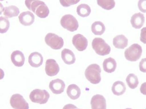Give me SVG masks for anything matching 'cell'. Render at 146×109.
I'll return each instance as SVG.
<instances>
[{
    "label": "cell",
    "instance_id": "cell-31",
    "mask_svg": "<svg viewBox=\"0 0 146 109\" xmlns=\"http://www.w3.org/2000/svg\"><path fill=\"white\" fill-rule=\"evenodd\" d=\"M139 69L141 72L146 73V58L141 59L139 64Z\"/></svg>",
    "mask_w": 146,
    "mask_h": 109
},
{
    "label": "cell",
    "instance_id": "cell-19",
    "mask_svg": "<svg viewBox=\"0 0 146 109\" xmlns=\"http://www.w3.org/2000/svg\"><path fill=\"white\" fill-rule=\"evenodd\" d=\"M104 70L106 72L111 73L115 72L117 68V63L115 59L111 57L106 59L103 64Z\"/></svg>",
    "mask_w": 146,
    "mask_h": 109
},
{
    "label": "cell",
    "instance_id": "cell-17",
    "mask_svg": "<svg viewBox=\"0 0 146 109\" xmlns=\"http://www.w3.org/2000/svg\"><path fill=\"white\" fill-rule=\"evenodd\" d=\"M128 43L127 38L123 35H117L113 40L114 46L118 49H124L127 46Z\"/></svg>",
    "mask_w": 146,
    "mask_h": 109
},
{
    "label": "cell",
    "instance_id": "cell-13",
    "mask_svg": "<svg viewBox=\"0 0 146 109\" xmlns=\"http://www.w3.org/2000/svg\"><path fill=\"white\" fill-rule=\"evenodd\" d=\"M28 62L33 67H39L43 64V57L42 54L38 52H33L29 56Z\"/></svg>",
    "mask_w": 146,
    "mask_h": 109
},
{
    "label": "cell",
    "instance_id": "cell-15",
    "mask_svg": "<svg viewBox=\"0 0 146 109\" xmlns=\"http://www.w3.org/2000/svg\"><path fill=\"white\" fill-rule=\"evenodd\" d=\"M11 60L15 66L22 67L25 63V56L20 51H14L11 55Z\"/></svg>",
    "mask_w": 146,
    "mask_h": 109
},
{
    "label": "cell",
    "instance_id": "cell-9",
    "mask_svg": "<svg viewBox=\"0 0 146 109\" xmlns=\"http://www.w3.org/2000/svg\"><path fill=\"white\" fill-rule=\"evenodd\" d=\"M45 70L47 75L50 77H53L59 73L60 67L55 60L49 59L46 61Z\"/></svg>",
    "mask_w": 146,
    "mask_h": 109
},
{
    "label": "cell",
    "instance_id": "cell-24",
    "mask_svg": "<svg viewBox=\"0 0 146 109\" xmlns=\"http://www.w3.org/2000/svg\"><path fill=\"white\" fill-rule=\"evenodd\" d=\"M91 13L90 7L86 4H81L77 8V13L81 17H87Z\"/></svg>",
    "mask_w": 146,
    "mask_h": 109
},
{
    "label": "cell",
    "instance_id": "cell-20",
    "mask_svg": "<svg viewBox=\"0 0 146 109\" xmlns=\"http://www.w3.org/2000/svg\"><path fill=\"white\" fill-rule=\"evenodd\" d=\"M126 86L125 84L121 81H116L111 87V91L114 95L117 96H121L125 92Z\"/></svg>",
    "mask_w": 146,
    "mask_h": 109
},
{
    "label": "cell",
    "instance_id": "cell-35",
    "mask_svg": "<svg viewBox=\"0 0 146 109\" xmlns=\"http://www.w3.org/2000/svg\"><path fill=\"white\" fill-rule=\"evenodd\" d=\"M131 109V108H127V109Z\"/></svg>",
    "mask_w": 146,
    "mask_h": 109
},
{
    "label": "cell",
    "instance_id": "cell-18",
    "mask_svg": "<svg viewBox=\"0 0 146 109\" xmlns=\"http://www.w3.org/2000/svg\"><path fill=\"white\" fill-rule=\"evenodd\" d=\"M68 97L72 100L78 98L81 95V90L78 86L74 84L69 85L67 89Z\"/></svg>",
    "mask_w": 146,
    "mask_h": 109
},
{
    "label": "cell",
    "instance_id": "cell-3",
    "mask_svg": "<svg viewBox=\"0 0 146 109\" xmlns=\"http://www.w3.org/2000/svg\"><path fill=\"white\" fill-rule=\"evenodd\" d=\"M142 49L141 46L137 43L132 44L128 48L125 49L124 54L128 61L135 62L141 58Z\"/></svg>",
    "mask_w": 146,
    "mask_h": 109
},
{
    "label": "cell",
    "instance_id": "cell-33",
    "mask_svg": "<svg viewBox=\"0 0 146 109\" xmlns=\"http://www.w3.org/2000/svg\"><path fill=\"white\" fill-rule=\"evenodd\" d=\"M140 91L141 93L146 96V82L144 83L141 85L140 87Z\"/></svg>",
    "mask_w": 146,
    "mask_h": 109
},
{
    "label": "cell",
    "instance_id": "cell-22",
    "mask_svg": "<svg viewBox=\"0 0 146 109\" xmlns=\"http://www.w3.org/2000/svg\"><path fill=\"white\" fill-rule=\"evenodd\" d=\"M19 9L15 6H9L4 8L3 14L6 18H10L18 16Z\"/></svg>",
    "mask_w": 146,
    "mask_h": 109
},
{
    "label": "cell",
    "instance_id": "cell-11",
    "mask_svg": "<svg viewBox=\"0 0 146 109\" xmlns=\"http://www.w3.org/2000/svg\"><path fill=\"white\" fill-rule=\"evenodd\" d=\"M49 88L53 93L60 94L64 91L65 84L61 79H55L50 82Z\"/></svg>",
    "mask_w": 146,
    "mask_h": 109
},
{
    "label": "cell",
    "instance_id": "cell-26",
    "mask_svg": "<svg viewBox=\"0 0 146 109\" xmlns=\"http://www.w3.org/2000/svg\"><path fill=\"white\" fill-rule=\"evenodd\" d=\"M98 4L99 6L102 7L104 9L106 10H111L113 9L115 7V2L114 1H103L98 0L97 1Z\"/></svg>",
    "mask_w": 146,
    "mask_h": 109
},
{
    "label": "cell",
    "instance_id": "cell-34",
    "mask_svg": "<svg viewBox=\"0 0 146 109\" xmlns=\"http://www.w3.org/2000/svg\"><path fill=\"white\" fill-rule=\"evenodd\" d=\"M77 107L73 104H68L64 106L63 109H76Z\"/></svg>",
    "mask_w": 146,
    "mask_h": 109
},
{
    "label": "cell",
    "instance_id": "cell-27",
    "mask_svg": "<svg viewBox=\"0 0 146 109\" xmlns=\"http://www.w3.org/2000/svg\"><path fill=\"white\" fill-rule=\"evenodd\" d=\"M10 26L9 20L3 16L0 17V33L1 34L7 32Z\"/></svg>",
    "mask_w": 146,
    "mask_h": 109
},
{
    "label": "cell",
    "instance_id": "cell-23",
    "mask_svg": "<svg viewBox=\"0 0 146 109\" xmlns=\"http://www.w3.org/2000/svg\"><path fill=\"white\" fill-rule=\"evenodd\" d=\"M35 13L38 17L41 18H44L47 17L49 14V9L46 4L44 3L37 7Z\"/></svg>",
    "mask_w": 146,
    "mask_h": 109
},
{
    "label": "cell",
    "instance_id": "cell-14",
    "mask_svg": "<svg viewBox=\"0 0 146 109\" xmlns=\"http://www.w3.org/2000/svg\"><path fill=\"white\" fill-rule=\"evenodd\" d=\"M130 22L133 27L136 29H141L145 22V17L142 13H136L132 16Z\"/></svg>",
    "mask_w": 146,
    "mask_h": 109
},
{
    "label": "cell",
    "instance_id": "cell-4",
    "mask_svg": "<svg viewBox=\"0 0 146 109\" xmlns=\"http://www.w3.org/2000/svg\"><path fill=\"white\" fill-rule=\"evenodd\" d=\"M30 99L33 103L44 104L47 103L50 97L48 92L46 90L35 89L31 92Z\"/></svg>",
    "mask_w": 146,
    "mask_h": 109
},
{
    "label": "cell",
    "instance_id": "cell-2",
    "mask_svg": "<svg viewBox=\"0 0 146 109\" xmlns=\"http://www.w3.org/2000/svg\"><path fill=\"white\" fill-rule=\"evenodd\" d=\"M92 46L96 53L100 56H106L111 52V47L101 38H95L92 42Z\"/></svg>",
    "mask_w": 146,
    "mask_h": 109
},
{
    "label": "cell",
    "instance_id": "cell-1",
    "mask_svg": "<svg viewBox=\"0 0 146 109\" xmlns=\"http://www.w3.org/2000/svg\"><path fill=\"white\" fill-rule=\"evenodd\" d=\"M101 69L97 64H92L87 68L85 72L86 79L91 83L96 85L101 80L100 74Z\"/></svg>",
    "mask_w": 146,
    "mask_h": 109
},
{
    "label": "cell",
    "instance_id": "cell-10",
    "mask_svg": "<svg viewBox=\"0 0 146 109\" xmlns=\"http://www.w3.org/2000/svg\"><path fill=\"white\" fill-rule=\"evenodd\" d=\"M90 104L92 109H106V99L101 95L97 94L92 97Z\"/></svg>",
    "mask_w": 146,
    "mask_h": 109
},
{
    "label": "cell",
    "instance_id": "cell-7",
    "mask_svg": "<svg viewBox=\"0 0 146 109\" xmlns=\"http://www.w3.org/2000/svg\"><path fill=\"white\" fill-rule=\"evenodd\" d=\"M10 104L14 109H29V104L24 97L19 94L12 95L10 99Z\"/></svg>",
    "mask_w": 146,
    "mask_h": 109
},
{
    "label": "cell",
    "instance_id": "cell-28",
    "mask_svg": "<svg viewBox=\"0 0 146 109\" xmlns=\"http://www.w3.org/2000/svg\"><path fill=\"white\" fill-rule=\"evenodd\" d=\"M25 3L28 9L35 13L37 7L44 3L40 1H25Z\"/></svg>",
    "mask_w": 146,
    "mask_h": 109
},
{
    "label": "cell",
    "instance_id": "cell-8",
    "mask_svg": "<svg viewBox=\"0 0 146 109\" xmlns=\"http://www.w3.org/2000/svg\"><path fill=\"white\" fill-rule=\"evenodd\" d=\"M72 43L75 48L80 51H84L87 47L88 42L84 35L81 34H76L72 39Z\"/></svg>",
    "mask_w": 146,
    "mask_h": 109
},
{
    "label": "cell",
    "instance_id": "cell-30",
    "mask_svg": "<svg viewBox=\"0 0 146 109\" xmlns=\"http://www.w3.org/2000/svg\"><path fill=\"white\" fill-rule=\"evenodd\" d=\"M139 9L141 12L146 13V0H141L138 3Z\"/></svg>",
    "mask_w": 146,
    "mask_h": 109
},
{
    "label": "cell",
    "instance_id": "cell-6",
    "mask_svg": "<svg viewBox=\"0 0 146 109\" xmlns=\"http://www.w3.org/2000/svg\"><path fill=\"white\" fill-rule=\"evenodd\" d=\"M44 41L47 45L54 49H60L64 45V41L62 37L56 34L50 33L44 38Z\"/></svg>",
    "mask_w": 146,
    "mask_h": 109
},
{
    "label": "cell",
    "instance_id": "cell-29",
    "mask_svg": "<svg viewBox=\"0 0 146 109\" xmlns=\"http://www.w3.org/2000/svg\"><path fill=\"white\" fill-rule=\"evenodd\" d=\"M79 0H70V1H66V0H60V4L63 7H69L71 5H73L74 4H76L79 2Z\"/></svg>",
    "mask_w": 146,
    "mask_h": 109
},
{
    "label": "cell",
    "instance_id": "cell-16",
    "mask_svg": "<svg viewBox=\"0 0 146 109\" xmlns=\"http://www.w3.org/2000/svg\"><path fill=\"white\" fill-rule=\"evenodd\" d=\"M61 57L66 64L71 65L74 64L76 58L73 51L68 49H64L61 52Z\"/></svg>",
    "mask_w": 146,
    "mask_h": 109
},
{
    "label": "cell",
    "instance_id": "cell-25",
    "mask_svg": "<svg viewBox=\"0 0 146 109\" xmlns=\"http://www.w3.org/2000/svg\"><path fill=\"white\" fill-rule=\"evenodd\" d=\"M126 82L128 87L131 89L136 88L139 85V80L135 74H129L126 78Z\"/></svg>",
    "mask_w": 146,
    "mask_h": 109
},
{
    "label": "cell",
    "instance_id": "cell-36",
    "mask_svg": "<svg viewBox=\"0 0 146 109\" xmlns=\"http://www.w3.org/2000/svg\"></svg>",
    "mask_w": 146,
    "mask_h": 109
},
{
    "label": "cell",
    "instance_id": "cell-5",
    "mask_svg": "<svg viewBox=\"0 0 146 109\" xmlns=\"http://www.w3.org/2000/svg\"><path fill=\"white\" fill-rule=\"evenodd\" d=\"M61 26L64 29L71 32H74L79 27L78 21L74 16L71 14H66L62 16L60 20Z\"/></svg>",
    "mask_w": 146,
    "mask_h": 109
},
{
    "label": "cell",
    "instance_id": "cell-12",
    "mask_svg": "<svg viewBox=\"0 0 146 109\" xmlns=\"http://www.w3.org/2000/svg\"><path fill=\"white\" fill-rule=\"evenodd\" d=\"M18 19L20 22L24 26H30L35 21V16L30 11H25L20 14Z\"/></svg>",
    "mask_w": 146,
    "mask_h": 109
},
{
    "label": "cell",
    "instance_id": "cell-32",
    "mask_svg": "<svg viewBox=\"0 0 146 109\" xmlns=\"http://www.w3.org/2000/svg\"><path fill=\"white\" fill-rule=\"evenodd\" d=\"M140 40L144 44H146V27L143 28L141 30Z\"/></svg>",
    "mask_w": 146,
    "mask_h": 109
},
{
    "label": "cell",
    "instance_id": "cell-21",
    "mask_svg": "<svg viewBox=\"0 0 146 109\" xmlns=\"http://www.w3.org/2000/svg\"><path fill=\"white\" fill-rule=\"evenodd\" d=\"M91 31L95 35H101L106 31V27L100 21H96L92 24Z\"/></svg>",
    "mask_w": 146,
    "mask_h": 109
}]
</instances>
